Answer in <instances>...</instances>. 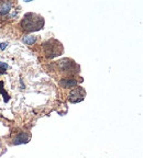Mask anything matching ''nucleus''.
I'll use <instances>...</instances> for the list:
<instances>
[{
    "label": "nucleus",
    "mask_w": 143,
    "mask_h": 158,
    "mask_svg": "<svg viewBox=\"0 0 143 158\" xmlns=\"http://www.w3.org/2000/svg\"><path fill=\"white\" fill-rule=\"evenodd\" d=\"M7 46H8V43H1V44H0V49H2L3 51Z\"/></svg>",
    "instance_id": "9d476101"
},
{
    "label": "nucleus",
    "mask_w": 143,
    "mask_h": 158,
    "mask_svg": "<svg viewBox=\"0 0 143 158\" xmlns=\"http://www.w3.org/2000/svg\"><path fill=\"white\" fill-rule=\"evenodd\" d=\"M11 10V2L10 1H2L0 5V15H6L10 12Z\"/></svg>",
    "instance_id": "423d86ee"
},
{
    "label": "nucleus",
    "mask_w": 143,
    "mask_h": 158,
    "mask_svg": "<svg viewBox=\"0 0 143 158\" xmlns=\"http://www.w3.org/2000/svg\"><path fill=\"white\" fill-rule=\"evenodd\" d=\"M20 27L24 32H37L44 27V18L37 13H25L20 22Z\"/></svg>",
    "instance_id": "f257e3e1"
},
{
    "label": "nucleus",
    "mask_w": 143,
    "mask_h": 158,
    "mask_svg": "<svg viewBox=\"0 0 143 158\" xmlns=\"http://www.w3.org/2000/svg\"><path fill=\"white\" fill-rule=\"evenodd\" d=\"M86 96V91H85L84 88H81V87H74V88L72 89L71 91H69L68 94V100L72 102V103H78V102L83 101Z\"/></svg>",
    "instance_id": "7ed1b4c3"
},
{
    "label": "nucleus",
    "mask_w": 143,
    "mask_h": 158,
    "mask_svg": "<svg viewBox=\"0 0 143 158\" xmlns=\"http://www.w3.org/2000/svg\"><path fill=\"white\" fill-rule=\"evenodd\" d=\"M43 49H44L46 57H49V58L57 57L59 55H62L63 52H64V47H63L62 43L54 39H51L50 41L45 42L43 44Z\"/></svg>",
    "instance_id": "f03ea898"
},
{
    "label": "nucleus",
    "mask_w": 143,
    "mask_h": 158,
    "mask_svg": "<svg viewBox=\"0 0 143 158\" xmlns=\"http://www.w3.org/2000/svg\"><path fill=\"white\" fill-rule=\"evenodd\" d=\"M7 68H8L7 63L0 62V74H5L6 70H7Z\"/></svg>",
    "instance_id": "1a4fd4ad"
},
{
    "label": "nucleus",
    "mask_w": 143,
    "mask_h": 158,
    "mask_svg": "<svg viewBox=\"0 0 143 158\" xmlns=\"http://www.w3.org/2000/svg\"><path fill=\"white\" fill-rule=\"evenodd\" d=\"M75 63L68 58H64L58 62V67L63 73H72L75 70Z\"/></svg>",
    "instance_id": "20e7f679"
},
{
    "label": "nucleus",
    "mask_w": 143,
    "mask_h": 158,
    "mask_svg": "<svg viewBox=\"0 0 143 158\" xmlns=\"http://www.w3.org/2000/svg\"><path fill=\"white\" fill-rule=\"evenodd\" d=\"M29 139H30V137H29V135H28V134L21 133L19 136H18V137H15V142H13V143H15V144L28 143V142H29Z\"/></svg>",
    "instance_id": "0eeeda50"
},
{
    "label": "nucleus",
    "mask_w": 143,
    "mask_h": 158,
    "mask_svg": "<svg viewBox=\"0 0 143 158\" xmlns=\"http://www.w3.org/2000/svg\"><path fill=\"white\" fill-rule=\"evenodd\" d=\"M22 42L25 43L28 45H32L37 42V37L33 36V35H28V36H24L22 39Z\"/></svg>",
    "instance_id": "6e6552de"
},
{
    "label": "nucleus",
    "mask_w": 143,
    "mask_h": 158,
    "mask_svg": "<svg viewBox=\"0 0 143 158\" xmlns=\"http://www.w3.org/2000/svg\"><path fill=\"white\" fill-rule=\"evenodd\" d=\"M59 85L64 88H74V87L77 86V80L76 79H62L59 81Z\"/></svg>",
    "instance_id": "39448f33"
}]
</instances>
